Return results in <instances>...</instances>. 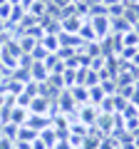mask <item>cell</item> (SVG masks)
<instances>
[{"mask_svg": "<svg viewBox=\"0 0 139 149\" xmlns=\"http://www.w3.org/2000/svg\"><path fill=\"white\" fill-rule=\"evenodd\" d=\"M92 97H90V104H95V102H102L104 100V87H90Z\"/></svg>", "mask_w": 139, "mask_h": 149, "instance_id": "8992f818", "label": "cell"}, {"mask_svg": "<svg viewBox=\"0 0 139 149\" xmlns=\"http://www.w3.org/2000/svg\"><path fill=\"white\" fill-rule=\"evenodd\" d=\"M38 47V37H20V50H25V52H32V50Z\"/></svg>", "mask_w": 139, "mask_h": 149, "instance_id": "3957f363", "label": "cell"}, {"mask_svg": "<svg viewBox=\"0 0 139 149\" xmlns=\"http://www.w3.org/2000/svg\"><path fill=\"white\" fill-rule=\"evenodd\" d=\"M0 149H10V142L8 139H0Z\"/></svg>", "mask_w": 139, "mask_h": 149, "instance_id": "7c38bea8", "label": "cell"}, {"mask_svg": "<svg viewBox=\"0 0 139 149\" xmlns=\"http://www.w3.org/2000/svg\"><path fill=\"white\" fill-rule=\"evenodd\" d=\"M95 114H97L95 104H90V102H87V104H85V109H82V122L92 124V122H95Z\"/></svg>", "mask_w": 139, "mask_h": 149, "instance_id": "277c9868", "label": "cell"}, {"mask_svg": "<svg viewBox=\"0 0 139 149\" xmlns=\"http://www.w3.org/2000/svg\"><path fill=\"white\" fill-rule=\"evenodd\" d=\"M32 109H45V100H35L32 102Z\"/></svg>", "mask_w": 139, "mask_h": 149, "instance_id": "30bf717a", "label": "cell"}, {"mask_svg": "<svg viewBox=\"0 0 139 149\" xmlns=\"http://www.w3.org/2000/svg\"><path fill=\"white\" fill-rule=\"evenodd\" d=\"M80 27H82V22H80V17H70V20H65V25H62V30H65V32H72V30H77V32H80Z\"/></svg>", "mask_w": 139, "mask_h": 149, "instance_id": "5b68a950", "label": "cell"}, {"mask_svg": "<svg viewBox=\"0 0 139 149\" xmlns=\"http://www.w3.org/2000/svg\"><path fill=\"white\" fill-rule=\"evenodd\" d=\"M102 3H104V8H112V5H117L119 0H102Z\"/></svg>", "mask_w": 139, "mask_h": 149, "instance_id": "8fae6325", "label": "cell"}, {"mask_svg": "<svg viewBox=\"0 0 139 149\" xmlns=\"http://www.w3.org/2000/svg\"><path fill=\"white\" fill-rule=\"evenodd\" d=\"M137 50H139V42H137Z\"/></svg>", "mask_w": 139, "mask_h": 149, "instance_id": "5bb4252c", "label": "cell"}, {"mask_svg": "<svg viewBox=\"0 0 139 149\" xmlns=\"http://www.w3.org/2000/svg\"><path fill=\"white\" fill-rule=\"evenodd\" d=\"M109 25H112V20H109L107 15H95L92 17V30H95L97 40H102V37L109 35Z\"/></svg>", "mask_w": 139, "mask_h": 149, "instance_id": "6da1fadb", "label": "cell"}, {"mask_svg": "<svg viewBox=\"0 0 139 149\" xmlns=\"http://www.w3.org/2000/svg\"><path fill=\"white\" fill-rule=\"evenodd\" d=\"M127 3H137V0H127Z\"/></svg>", "mask_w": 139, "mask_h": 149, "instance_id": "4fadbf2b", "label": "cell"}, {"mask_svg": "<svg viewBox=\"0 0 139 149\" xmlns=\"http://www.w3.org/2000/svg\"><path fill=\"white\" fill-rule=\"evenodd\" d=\"M80 32H82V40H95V30H92V25H82Z\"/></svg>", "mask_w": 139, "mask_h": 149, "instance_id": "52a82bcc", "label": "cell"}, {"mask_svg": "<svg viewBox=\"0 0 139 149\" xmlns=\"http://www.w3.org/2000/svg\"><path fill=\"white\" fill-rule=\"evenodd\" d=\"M20 137L22 139H35V132H30V129H20Z\"/></svg>", "mask_w": 139, "mask_h": 149, "instance_id": "9c48e42d", "label": "cell"}, {"mask_svg": "<svg viewBox=\"0 0 139 149\" xmlns=\"http://www.w3.org/2000/svg\"><path fill=\"white\" fill-rule=\"evenodd\" d=\"M97 124H102V129H104V132H109V124H112V117H109V114H104V117H102V114H99Z\"/></svg>", "mask_w": 139, "mask_h": 149, "instance_id": "ba28073f", "label": "cell"}, {"mask_svg": "<svg viewBox=\"0 0 139 149\" xmlns=\"http://www.w3.org/2000/svg\"><path fill=\"white\" fill-rule=\"evenodd\" d=\"M40 42H42L45 50L57 52V50H60V35H52V32H50V35H42V40H40Z\"/></svg>", "mask_w": 139, "mask_h": 149, "instance_id": "7a4b0ae2", "label": "cell"}]
</instances>
